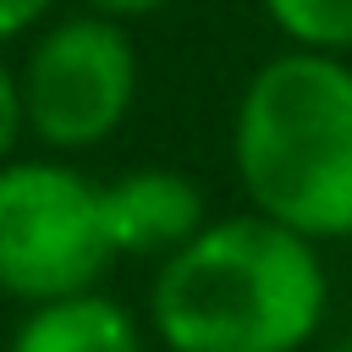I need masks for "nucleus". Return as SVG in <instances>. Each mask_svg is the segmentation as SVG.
Here are the masks:
<instances>
[{
  "mask_svg": "<svg viewBox=\"0 0 352 352\" xmlns=\"http://www.w3.org/2000/svg\"><path fill=\"white\" fill-rule=\"evenodd\" d=\"M50 11H55V0H0V44L33 33Z\"/></svg>",
  "mask_w": 352,
  "mask_h": 352,
  "instance_id": "obj_9",
  "label": "nucleus"
},
{
  "mask_svg": "<svg viewBox=\"0 0 352 352\" xmlns=\"http://www.w3.org/2000/svg\"><path fill=\"white\" fill-rule=\"evenodd\" d=\"M104 226L116 242V258H154L165 264L182 253L204 226V187L176 165H138L121 170L104 187Z\"/></svg>",
  "mask_w": 352,
  "mask_h": 352,
  "instance_id": "obj_5",
  "label": "nucleus"
},
{
  "mask_svg": "<svg viewBox=\"0 0 352 352\" xmlns=\"http://www.w3.org/2000/svg\"><path fill=\"white\" fill-rule=\"evenodd\" d=\"M22 110L28 132L50 154L99 148L138 99V50L126 22L99 11H72L33 33L22 55Z\"/></svg>",
  "mask_w": 352,
  "mask_h": 352,
  "instance_id": "obj_4",
  "label": "nucleus"
},
{
  "mask_svg": "<svg viewBox=\"0 0 352 352\" xmlns=\"http://www.w3.org/2000/svg\"><path fill=\"white\" fill-rule=\"evenodd\" d=\"M330 352H352V336H346V341H336V346H330Z\"/></svg>",
  "mask_w": 352,
  "mask_h": 352,
  "instance_id": "obj_11",
  "label": "nucleus"
},
{
  "mask_svg": "<svg viewBox=\"0 0 352 352\" xmlns=\"http://www.w3.org/2000/svg\"><path fill=\"white\" fill-rule=\"evenodd\" d=\"M176 0H82V11H99V16H116V22H138V16H154Z\"/></svg>",
  "mask_w": 352,
  "mask_h": 352,
  "instance_id": "obj_10",
  "label": "nucleus"
},
{
  "mask_svg": "<svg viewBox=\"0 0 352 352\" xmlns=\"http://www.w3.org/2000/svg\"><path fill=\"white\" fill-rule=\"evenodd\" d=\"M248 209L308 242L352 236V60L319 50L270 55L231 121Z\"/></svg>",
  "mask_w": 352,
  "mask_h": 352,
  "instance_id": "obj_2",
  "label": "nucleus"
},
{
  "mask_svg": "<svg viewBox=\"0 0 352 352\" xmlns=\"http://www.w3.org/2000/svg\"><path fill=\"white\" fill-rule=\"evenodd\" d=\"M116 264L104 226V187L66 160L0 165V292L11 302H60L99 292Z\"/></svg>",
  "mask_w": 352,
  "mask_h": 352,
  "instance_id": "obj_3",
  "label": "nucleus"
},
{
  "mask_svg": "<svg viewBox=\"0 0 352 352\" xmlns=\"http://www.w3.org/2000/svg\"><path fill=\"white\" fill-rule=\"evenodd\" d=\"M330 308L319 242L242 209L154 264L148 324L165 352H302Z\"/></svg>",
  "mask_w": 352,
  "mask_h": 352,
  "instance_id": "obj_1",
  "label": "nucleus"
},
{
  "mask_svg": "<svg viewBox=\"0 0 352 352\" xmlns=\"http://www.w3.org/2000/svg\"><path fill=\"white\" fill-rule=\"evenodd\" d=\"M6 352H148V336L132 308L104 292H77L60 302H38L11 330Z\"/></svg>",
  "mask_w": 352,
  "mask_h": 352,
  "instance_id": "obj_6",
  "label": "nucleus"
},
{
  "mask_svg": "<svg viewBox=\"0 0 352 352\" xmlns=\"http://www.w3.org/2000/svg\"><path fill=\"white\" fill-rule=\"evenodd\" d=\"M292 50L352 55V0H258Z\"/></svg>",
  "mask_w": 352,
  "mask_h": 352,
  "instance_id": "obj_7",
  "label": "nucleus"
},
{
  "mask_svg": "<svg viewBox=\"0 0 352 352\" xmlns=\"http://www.w3.org/2000/svg\"><path fill=\"white\" fill-rule=\"evenodd\" d=\"M28 132V110H22V77L16 66L0 55V165L16 160V143Z\"/></svg>",
  "mask_w": 352,
  "mask_h": 352,
  "instance_id": "obj_8",
  "label": "nucleus"
}]
</instances>
